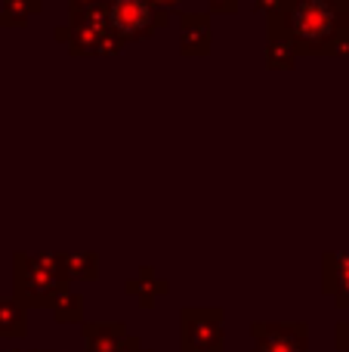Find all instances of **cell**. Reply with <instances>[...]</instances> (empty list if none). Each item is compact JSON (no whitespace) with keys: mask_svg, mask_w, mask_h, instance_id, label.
Returning <instances> with one entry per match:
<instances>
[{"mask_svg":"<svg viewBox=\"0 0 349 352\" xmlns=\"http://www.w3.org/2000/svg\"><path fill=\"white\" fill-rule=\"evenodd\" d=\"M340 6L328 0H297L288 10V31L297 43L309 50H328L334 34L340 31Z\"/></svg>","mask_w":349,"mask_h":352,"instance_id":"obj_1","label":"cell"},{"mask_svg":"<svg viewBox=\"0 0 349 352\" xmlns=\"http://www.w3.org/2000/svg\"><path fill=\"white\" fill-rule=\"evenodd\" d=\"M185 346L189 349H198V352H210L220 346V312H195L189 309L185 312Z\"/></svg>","mask_w":349,"mask_h":352,"instance_id":"obj_4","label":"cell"},{"mask_svg":"<svg viewBox=\"0 0 349 352\" xmlns=\"http://www.w3.org/2000/svg\"><path fill=\"white\" fill-rule=\"evenodd\" d=\"M257 337V352H306V324H260Z\"/></svg>","mask_w":349,"mask_h":352,"instance_id":"obj_5","label":"cell"},{"mask_svg":"<svg viewBox=\"0 0 349 352\" xmlns=\"http://www.w3.org/2000/svg\"><path fill=\"white\" fill-rule=\"evenodd\" d=\"M53 306H56V316H59L62 322L80 316V297L78 294H59V303H53Z\"/></svg>","mask_w":349,"mask_h":352,"instance_id":"obj_9","label":"cell"},{"mask_svg":"<svg viewBox=\"0 0 349 352\" xmlns=\"http://www.w3.org/2000/svg\"><path fill=\"white\" fill-rule=\"evenodd\" d=\"M25 328V316L22 306L12 300H0V334H22Z\"/></svg>","mask_w":349,"mask_h":352,"instance_id":"obj_8","label":"cell"},{"mask_svg":"<svg viewBox=\"0 0 349 352\" xmlns=\"http://www.w3.org/2000/svg\"><path fill=\"white\" fill-rule=\"evenodd\" d=\"M56 263L49 256H19V269H16V287L28 303H49L56 294Z\"/></svg>","mask_w":349,"mask_h":352,"instance_id":"obj_2","label":"cell"},{"mask_svg":"<svg viewBox=\"0 0 349 352\" xmlns=\"http://www.w3.org/2000/svg\"><path fill=\"white\" fill-rule=\"evenodd\" d=\"M325 291L334 294L340 306H349V254L325 256Z\"/></svg>","mask_w":349,"mask_h":352,"instance_id":"obj_6","label":"cell"},{"mask_svg":"<svg viewBox=\"0 0 349 352\" xmlns=\"http://www.w3.org/2000/svg\"><path fill=\"white\" fill-rule=\"evenodd\" d=\"M121 352H127V349H121ZM133 352H146V349H139V346H133Z\"/></svg>","mask_w":349,"mask_h":352,"instance_id":"obj_12","label":"cell"},{"mask_svg":"<svg viewBox=\"0 0 349 352\" xmlns=\"http://www.w3.org/2000/svg\"><path fill=\"white\" fill-rule=\"evenodd\" d=\"M109 25L124 37H136L152 25V3L148 0H111Z\"/></svg>","mask_w":349,"mask_h":352,"instance_id":"obj_3","label":"cell"},{"mask_svg":"<svg viewBox=\"0 0 349 352\" xmlns=\"http://www.w3.org/2000/svg\"><path fill=\"white\" fill-rule=\"evenodd\" d=\"M87 340H90V352H121L127 337L117 324H90Z\"/></svg>","mask_w":349,"mask_h":352,"instance_id":"obj_7","label":"cell"},{"mask_svg":"<svg viewBox=\"0 0 349 352\" xmlns=\"http://www.w3.org/2000/svg\"><path fill=\"white\" fill-rule=\"evenodd\" d=\"M337 346L349 352V322H340L337 324Z\"/></svg>","mask_w":349,"mask_h":352,"instance_id":"obj_10","label":"cell"},{"mask_svg":"<svg viewBox=\"0 0 349 352\" xmlns=\"http://www.w3.org/2000/svg\"><path fill=\"white\" fill-rule=\"evenodd\" d=\"M148 3H164V6H170V3H179V0H148Z\"/></svg>","mask_w":349,"mask_h":352,"instance_id":"obj_11","label":"cell"}]
</instances>
